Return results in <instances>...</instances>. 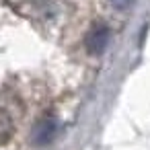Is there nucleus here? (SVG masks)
Returning <instances> with one entry per match:
<instances>
[{"mask_svg":"<svg viewBox=\"0 0 150 150\" xmlns=\"http://www.w3.org/2000/svg\"><path fill=\"white\" fill-rule=\"evenodd\" d=\"M13 134V119L0 109V142H6Z\"/></svg>","mask_w":150,"mask_h":150,"instance_id":"nucleus-3","label":"nucleus"},{"mask_svg":"<svg viewBox=\"0 0 150 150\" xmlns=\"http://www.w3.org/2000/svg\"><path fill=\"white\" fill-rule=\"evenodd\" d=\"M111 39V31L107 25H95L91 29V33L86 35V50L91 54H103L109 45Z\"/></svg>","mask_w":150,"mask_h":150,"instance_id":"nucleus-1","label":"nucleus"},{"mask_svg":"<svg viewBox=\"0 0 150 150\" xmlns=\"http://www.w3.org/2000/svg\"><path fill=\"white\" fill-rule=\"evenodd\" d=\"M56 134H58V121L54 117H47V119L37 123V127L33 132V142L39 146H45L56 138Z\"/></svg>","mask_w":150,"mask_h":150,"instance_id":"nucleus-2","label":"nucleus"},{"mask_svg":"<svg viewBox=\"0 0 150 150\" xmlns=\"http://www.w3.org/2000/svg\"><path fill=\"white\" fill-rule=\"evenodd\" d=\"M109 2H111L113 8H117V11H125V8H129V4L134 2V0H109Z\"/></svg>","mask_w":150,"mask_h":150,"instance_id":"nucleus-4","label":"nucleus"}]
</instances>
